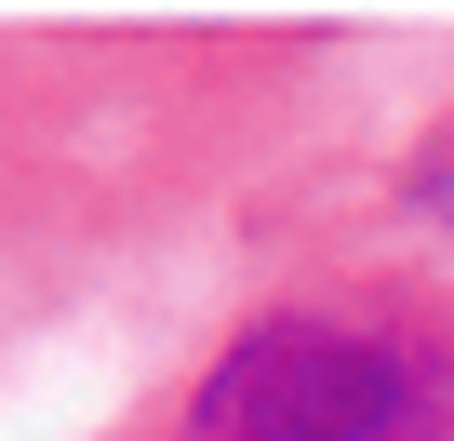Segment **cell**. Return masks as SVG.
I'll return each instance as SVG.
<instances>
[{"instance_id": "obj_2", "label": "cell", "mask_w": 454, "mask_h": 441, "mask_svg": "<svg viewBox=\"0 0 454 441\" xmlns=\"http://www.w3.org/2000/svg\"><path fill=\"white\" fill-rule=\"evenodd\" d=\"M427 441H454V414H441V428H427Z\"/></svg>"}, {"instance_id": "obj_1", "label": "cell", "mask_w": 454, "mask_h": 441, "mask_svg": "<svg viewBox=\"0 0 454 441\" xmlns=\"http://www.w3.org/2000/svg\"><path fill=\"white\" fill-rule=\"evenodd\" d=\"M454 414V281L348 268L227 321L200 374H174L134 441H427Z\"/></svg>"}]
</instances>
